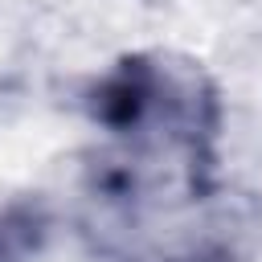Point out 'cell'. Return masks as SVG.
Masks as SVG:
<instances>
[{
	"label": "cell",
	"instance_id": "6da1fadb",
	"mask_svg": "<svg viewBox=\"0 0 262 262\" xmlns=\"http://www.w3.org/2000/svg\"><path fill=\"white\" fill-rule=\"evenodd\" d=\"M86 115L119 147L213 176L221 98L201 61L180 53H127L86 90Z\"/></svg>",
	"mask_w": 262,
	"mask_h": 262
},
{
	"label": "cell",
	"instance_id": "7a4b0ae2",
	"mask_svg": "<svg viewBox=\"0 0 262 262\" xmlns=\"http://www.w3.org/2000/svg\"><path fill=\"white\" fill-rule=\"evenodd\" d=\"M41 242V217L33 209H8L0 213V262H25L29 250Z\"/></svg>",
	"mask_w": 262,
	"mask_h": 262
},
{
	"label": "cell",
	"instance_id": "3957f363",
	"mask_svg": "<svg viewBox=\"0 0 262 262\" xmlns=\"http://www.w3.org/2000/svg\"><path fill=\"white\" fill-rule=\"evenodd\" d=\"M143 4H164V0H143Z\"/></svg>",
	"mask_w": 262,
	"mask_h": 262
}]
</instances>
